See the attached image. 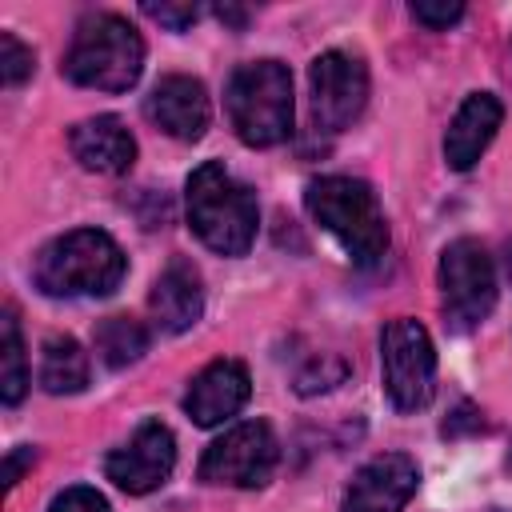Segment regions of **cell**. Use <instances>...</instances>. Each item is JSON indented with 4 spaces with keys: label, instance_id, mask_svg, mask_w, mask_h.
<instances>
[{
    "label": "cell",
    "instance_id": "obj_21",
    "mask_svg": "<svg viewBox=\"0 0 512 512\" xmlns=\"http://www.w3.org/2000/svg\"><path fill=\"white\" fill-rule=\"evenodd\" d=\"M48 512H112V504H108L96 488H88V484H72V488H64V492L52 496Z\"/></svg>",
    "mask_w": 512,
    "mask_h": 512
},
{
    "label": "cell",
    "instance_id": "obj_25",
    "mask_svg": "<svg viewBox=\"0 0 512 512\" xmlns=\"http://www.w3.org/2000/svg\"><path fill=\"white\" fill-rule=\"evenodd\" d=\"M216 16H220L224 24H232V28H244V20H248V12H244V8H232V4H220Z\"/></svg>",
    "mask_w": 512,
    "mask_h": 512
},
{
    "label": "cell",
    "instance_id": "obj_22",
    "mask_svg": "<svg viewBox=\"0 0 512 512\" xmlns=\"http://www.w3.org/2000/svg\"><path fill=\"white\" fill-rule=\"evenodd\" d=\"M408 12H412V20H416V24H424V28L440 32V28H448V24H456V20L464 16V4H460V0H440V4L420 0V4H412Z\"/></svg>",
    "mask_w": 512,
    "mask_h": 512
},
{
    "label": "cell",
    "instance_id": "obj_1",
    "mask_svg": "<svg viewBox=\"0 0 512 512\" xmlns=\"http://www.w3.org/2000/svg\"><path fill=\"white\" fill-rule=\"evenodd\" d=\"M184 208L188 224L220 256H244L260 228V208L248 184H240L220 160H204L192 168L184 184Z\"/></svg>",
    "mask_w": 512,
    "mask_h": 512
},
{
    "label": "cell",
    "instance_id": "obj_3",
    "mask_svg": "<svg viewBox=\"0 0 512 512\" xmlns=\"http://www.w3.org/2000/svg\"><path fill=\"white\" fill-rule=\"evenodd\" d=\"M304 208L360 268H372L388 252V220L376 192L364 180L316 176L304 188Z\"/></svg>",
    "mask_w": 512,
    "mask_h": 512
},
{
    "label": "cell",
    "instance_id": "obj_2",
    "mask_svg": "<svg viewBox=\"0 0 512 512\" xmlns=\"http://www.w3.org/2000/svg\"><path fill=\"white\" fill-rule=\"evenodd\" d=\"M128 260L100 228H72L48 240L32 260V280L44 296H108L120 288Z\"/></svg>",
    "mask_w": 512,
    "mask_h": 512
},
{
    "label": "cell",
    "instance_id": "obj_14",
    "mask_svg": "<svg viewBox=\"0 0 512 512\" xmlns=\"http://www.w3.org/2000/svg\"><path fill=\"white\" fill-rule=\"evenodd\" d=\"M148 308H152V320L160 332H172V336L188 332L204 316V284H200L196 264L184 256H172L152 284Z\"/></svg>",
    "mask_w": 512,
    "mask_h": 512
},
{
    "label": "cell",
    "instance_id": "obj_16",
    "mask_svg": "<svg viewBox=\"0 0 512 512\" xmlns=\"http://www.w3.org/2000/svg\"><path fill=\"white\" fill-rule=\"evenodd\" d=\"M500 120H504V104L492 92L464 96V104L456 108V116H452V124L444 132V160H448V168L468 172L484 156V148L492 144Z\"/></svg>",
    "mask_w": 512,
    "mask_h": 512
},
{
    "label": "cell",
    "instance_id": "obj_10",
    "mask_svg": "<svg viewBox=\"0 0 512 512\" xmlns=\"http://www.w3.org/2000/svg\"><path fill=\"white\" fill-rule=\"evenodd\" d=\"M176 468V436L160 420H140L136 432L104 456V476L128 492V496H148L156 492Z\"/></svg>",
    "mask_w": 512,
    "mask_h": 512
},
{
    "label": "cell",
    "instance_id": "obj_7",
    "mask_svg": "<svg viewBox=\"0 0 512 512\" xmlns=\"http://www.w3.org/2000/svg\"><path fill=\"white\" fill-rule=\"evenodd\" d=\"M384 392L396 412H420L436 392V348L420 320L396 316L380 332Z\"/></svg>",
    "mask_w": 512,
    "mask_h": 512
},
{
    "label": "cell",
    "instance_id": "obj_13",
    "mask_svg": "<svg viewBox=\"0 0 512 512\" xmlns=\"http://www.w3.org/2000/svg\"><path fill=\"white\" fill-rule=\"evenodd\" d=\"M252 396V380L248 368L240 360H212L208 368H200L184 392V412L192 424L200 428H216L224 420H232Z\"/></svg>",
    "mask_w": 512,
    "mask_h": 512
},
{
    "label": "cell",
    "instance_id": "obj_20",
    "mask_svg": "<svg viewBox=\"0 0 512 512\" xmlns=\"http://www.w3.org/2000/svg\"><path fill=\"white\" fill-rule=\"evenodd\" d=\"M36 68V56L28 44H20L12 32H0V84L4 88H20Z\"/></svg>",
    "mask_w": 512,
    "mask_h": 512
},
{
    "label": "cell",
    "instance_id": "obj_12",
    "mask_svg": "<svg viewBox=\"0 0 512 512\" xmlns=\"http://www.w3.org/2000/svg\"><path fill=\"white\" fill-rule=\"evenodd\" d=\"M144 116L172 140L180 144H192L204 136L208 120H212V104H208V92L196 76H184V72H168L152 84V92L144 96Z\"/></svg>",
    "mask_w": 512,
    "mask_h": 512
},
{
    "label": "cell",
    "instance_id": "obj_19",
    "mask_svg": "<svg viewBox=\"0 0 512 512\" xmlns=\"http://www.w3.org/2000/svg\"><path fill=\"white\" fill-rule=\"evenodd\" d=\"M28 392V360H24V340L16 324V308H4L0 320V400L20 404Z\"/></svg>",
    "mask_w": 512,
    "mask_h": 512
},
{
    "label": "cell",
    "instance_id": "obj_15",
    "mask_svg": "<svg viewBox=\"0 0 512 512\" xmlns=\"http://www.w3.org/2000/svg\"><path fill=\"white\" fill-rule=\"evenodd\" d=\"M68 148L80 168L100 176H124L136 164V136L120 116H88L68 132Z\"/></svg>",
    "mask_w": 512,
    "mask_h": 512
},
{
    "label": "cell",
    "instance_id": "obj_18",
    "mask_svg": "<svg viewBox=\"0 0 512 512\" xmlns=\"http://www.w3.org/2000/svg\"><path fill=\"white\" fill-rule=\"evenodd\" d=\"M92 344L108 368H128L148 352V328L132 316H104L92 332Z\"/></svg>",
    "mask_w": 512,
    "mask_h": 512
},
{
    "label": "cell",
    "instance_id": "obj_11",
    "mask_svg": "<svg viewBox=\"0 0 512 512\" xmlns=\"http://www.w3.org/2000/svg\"><path fill=\"white\" fill-rule=\"evenodd\" d=\"M420 484V464L408 452H384L356 468L340 512H400Z\"/></svg>",
    "mask_w": 512,
    "mask_h": 512
},
{
    "label": "cell",
    "instance_id": "obj_4",
    "mask_svg": "<svg viewBox=\"0 0 512 512\" xmlns=\"http://www.w3.org/2000/svg\"><path fill=\"white\" fill-rule=\"evenodd\" d=\"M60 72L96 92H128L144 72V40L116 12H88L64 52Z\"/></svg>",
    "mask_w": 512,
    "mask_h": 512
},
{
    "label": "cell",
    "instance_id": "obj_8",
    "mask_svg": "<svg viewBox=\"0 0 512 512\" xmlns=\"http://www.w3.org/2000/svg\"><path fill=\"white\" fill-rule=\"evenodd\" d=\"M276 460H280V444L272 428L264 420H244L204 448L196 476L220 488H264L276 472Z\"/></svg>",
    "mask_w": 512,
    "mask_h": 512
},
{
    "label": "cell",
    "instance_id": "obj_24",
    "mask_svg": "<svg viewBox=\"0 0 512 512\" xmlns=\"http://www.w3.org/2000/svg\"><path fill=\"white\" fill-rule=\"evenodd\" d=\"M32 460H36V448H28V444L12 448V452L4 456V488H16L20 476H24V468H32Z\"/></svg>",
    "mask_w": 512,
    "mask_h": 512
},
{
    "label": "cell",
    "instance_id": "obj_23",
    "mask_svg": "<svg viewBox=\"0 0 512 512\" xmlns=\"http://www.w3.org/2000/svg\"><path fill=\"white\" fill-rule=\"evenodd\" d=\"M144 16H152L156 24H164L172 32H184L188 24H196L200 4H144Z\"/></svg>",
    "mask_w": 512,
    "mask_h": 512
},
{
    "label": "cell",
    "instance_id": "obj_9",
    "mask_svg": "<svg viewBox=\"0 0 512 512\" xmlns=\"http://www.w3.org/2000/svg\"><path fill=\"white\" fill-rule=\"evenodd\" d=\"M308 88H312V120L320 132H340L348 128L364 104H368V68L352 52H320L308 68Z\"/></svg>",
    "mask_w": 512,
    "mask_h": 512
},
{
    "label": "cell",
    "instance_id": "obj_6",
    "mask_svg": "<svg viewBox=\"0 0 512 512\" xmlns=\"http://www.w3.org/2000/svg\"><path fill=\"white\" fill-rule=\"evenodd\" d=\"M440 304H444V320L452 332H468L480 320L492 316L496 308V264L488 256V248L472 236L452 240L440 252Z\"/></svg>",
    "mask_w": 512,
    "mask_h": 512
},
{
    "label": "cell",
    "instance_id": "obj_17",
    "mask_svg": "<svg viewBox=\"0 0 512 512\" xmlns=\"http://www.w3.org/2000/svg\"><path fill=\"white\" fill-rule=\"evenodd\" d=\"M92 364L72 336H48L40 348V388L52 396H76L88 388Z\"/></svg>",
    "mask_w": 512,
    "mask_h": 512
},
{
    "label": "cell",
    "instance_id": "obj_5",
    "mask_svg": "<svg viewBox=\"0 0 512 512\" xmlns=\"http://www.w3.org/2000/svg\"><path fill=\"white\" fill-rule=\"evenodd\" d=\"M224 112L248 148L292 136V72L280 60H248L224 84Z\"/></svg>",
    "mask_w": 512,
    "mask_h": 512
}]
</instances>
